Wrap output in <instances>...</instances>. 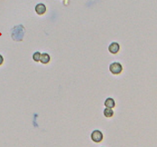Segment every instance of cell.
Segmentation results:
<instances>
[{"label": "cell", "mask_w": 157, "mask_h": 147, "mask_svg": "<svg viewBox=\"0 0 157 147\" xmlns=\"http://www.w3.org/2000/svg\"><path fill=\"white\" fill-rule=\"evenodd\" d=\"M51 61V57L48 53H43L41 54V59H40V61H41L43 64H47L49 63Z\"/></svg>", "instance_id": "8992f818"}, {"label": "cell", "mask_w": 157, "mask_h": 147, "mask_svg": "<svg viewBox=\"0 0 157 147\" xmlns=\"http://www.w3.org/2000/svg\"><path fill=\"white\" fill-rule=\"evenodd\" d=\"M35 12H36L37 15H39V16H42V15L44 14V13L46 12V6H45L44 4L40 3L38 5H35Z\"/></svg>", "instance_id": "3957f363"}, {"label": "cell", "mask_w": 157, "mask_h": 147, "mask_svg": "<svg viewBox=\"0 0 157 147\" xmlns=\"http://www.w3.org/2000/svg\"><path fill=\"white\" fill-rule=\"evenodd\" d=\"M3 61H4V58H3V56L0 54V66L3 64Z\"/></svg>", "instance_id": "9c48e42d"}, {"label": "cell", "mask_w": 157, "mask_h": 147, "mask_svg": "<svg viewBox=\"0 0 157 147\" xmlns=\"http://www.w3.org/2000/svg\"><path fill=\"white\" fill-rule=\"evenodd\" d=\"M113 115H114V111H113V109L107 108V107L104 109V116H105L106 117H111V116H113Z\"/></svg>", "instance_id": "52a82bcc"}, {"label": "cell", "mask_w": 157, "mask_h": 147, "mask_svg": "<svg viewBox=\"0 0 157 147\" xmlns=\"http://www.w3.org/2000/svg\"><path fill=\"white\" fill-rule=\"evenodd\" d=\"M109 71H111V73L115 75L120 74L123 71V67L119 62H113L109 65Z\"/></svg>", "instance_id": "6da1fadb"}, {"label": "cell", "mask_w": 157, "mask_h": 147, "mask_svg": "<svg viewBox=\"0 0 157 147\" xmlns=\"http://www.w3.org/2000/svg\"><path fill=\"white\" fill-rule=\"evenodd\" d=\"M119 49H120V46L118 43H112L110 45L108 46V51L110 53L112 54H116L119 52Z\"/></svg>", "instance_id": "277c9868"}, {"label": "cell", "mask_w": 157, "mask_h": 147, "mask_svg": "<svg viewBox=\"0 0 157 147\" xmlns=\"http://www.w3.org/2000/svg\"><path fill=\"white\" fill-rule=\"evenodd\" d=\"M91 140L95 143H100L103 140V134L99 131V130H94L91 133Z\"/></svg>", "instance_id": "7a4b0ae2"}, {"label": "cell", "mask_w": 157, "mask_h": 147, "mask_svg": "<svg viewBox=\"0 0 157 147\" xmlns=\"http://www.w3.org/2000/svg\"><path fill=\"white\" fill-rule=\"evenodd\" d=\"M115 106H116V103H115V100L113 99L108 97V99H106L105 107H107V108H111V109H112L113 107H115Z\"/></svg>", "instance_id": "5b68a950"}, {"label": "cell", "mask_w": 157, "mask_h": 147, "mask_svg": "<svg viewBox=\"0 0 157 147\" xmlns=\"http://www.w3.org/2000/svg\"><path fill=\"white\" fill-rule=\"evenodd\" d=\"M33 59L35 61H40V59H41V53L39 52H36L33 54Z\"/></svg>", "instance_id": "ba28073f"}]
</instances>
